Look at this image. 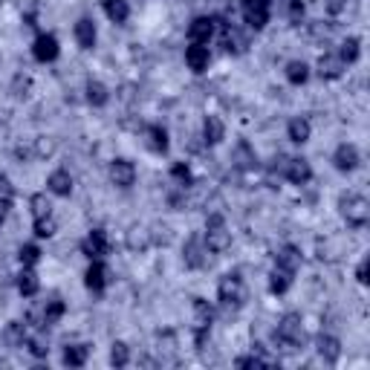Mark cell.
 Instances as JSON below:
<instances>
[{
	"label": "cell",
	"mask_w": 370,
	"mask_h": 370,
	"mask_svg": "<svg viewBox=\"0 0 370 370\" xmlns=\"http://www.w3.org/2000/svg\"><path fill=\"white\" fill-rule=\"evenodd\" d=\"M338 214L341 220L348 223L350 229H364L367 220H370V203L364 194H356V191H348L338 197Z\"/></svg>",
	"instance_id": "1"
},
{
	"label": "cell",
	"mask_w": 370,
	"mask_h": 370,
	"mask_svg": "<svg viewBox=\"0 0 370 370\" xmlns=\"http://www.w3.org/2000/svg\"><path fill=\"white\" fill-rule=\"evenodd\" d=\"M307 333H304V318L298 312H286L281 315V322L275 327V344H281L284 350H298L304 348Z\"/></svg>",
	"instance_id": "2"
},
{
	"label": "cell",
	"mask_w": 370,
	"mask_h": 370,
	"mask_svg": "<svg viewBox=\"0 0 370 370\" xmlns=\"http://www.w3.org/2000/svg\"><path fill=\"white\" fill-rule=\"evenodd\" d=\"M203 240H206V246H209V252H214V255L232 249V232L226 229V217H223V214H209Z\"/></svg>",
	"instance_id": "3"
},
{
	"label": "cell",
	"mask_w": 370,
	"mask_h": 370,
	"mask_svg": "<svg viewBox=\"0 0 370 370\" xmlns=\"http://www.w3.org/2000/svg\"><path fill=\"white\" fill-rule=\"evenodd\" d=\"M217 301L223 304V307H229V310H240L246 304V284H243V278L237 272H229V275L220 278V284H217Z\"/></svg>",
	"instance_id": "4"
},
{
	"label": "cell",
	"mask_w": 370,
	"mask_h": 370,
	"mask_svg": "<svg viewBox=\"0 0 370 370\" xmlns=\"http://www.w3.org/2000/svg\"><path fill=\"white\" fill-rule=\"evenodd\" d=\"M240 12L249 29H263L269 23V15H272V0H240Z\"/></svg>",
	"instance_id": "5"
},
{
	"label": "cell",
	"mask_w": 370,
	"mask_h": 370,
	"mask_svg": "<svg viewBox=\"0 0 370 370\" xmlns=\"http://www.w3.org/2000/svg\"><path fill=\"white\" fill-rule=\"evenodd\" d=\"M214 23L220 27V44H223V49L229 55H243L246 53V46H249V41H246V35L232 27V23H226L223 18H214Z\"/></svg>",
	"instance_id": "6"
},
{
	"label": "cell",
	"mask_w": 370,
	"mask_h": 370,
	"mask_svg": "<svg viewBox=\"0 0 370 370\" xmlns=\"http://www.w3.org/2000/svg\"><path fill=\"white\" fill-rule=\"evenodd\" d=\"M81 255L90 260H102L105 255H110V237L105 229H93L87 232V237L81 240Z\"/></svg>",
	"instance_id": "7"
},
{
	"label": "cell",
	"mask_w": 370,
	"mask_h": 370,
	"mask_svg": "<svg viewBox=\"0 0 370 370\" xmlns=\"http://www.w3.org/2000/svg\"><path fill=\"white\" fill-rule=\"evenodd\" d=\"M183 260L188 269H203L209 263V246L200 234H191L185 243H183Z\"/></svg>",
	"instance_id": "8"
},
{
	"label": "cell",
	"mask_w": 370,
	"mask_h": 370,
	"mask_svg": "<svg viewBox=\"0 0 370 370\" xmlns=\"http://www.w3.org/2000/svg\"><path fill=\"white\" fill-rule=\"evenodd\" d=\"M107 174H110V183L116 188H133V183H136V165L131 159H125V157H119V159L110 162Z\"/></svg>",
	"instance_id": "9"
},
{
	"label": "cell",
	"mask_w": 370,
	"mask_h": 370,
	"mask_svg": "<svg viewBox=\"0 0 370 370\" xmlns=\"http://www.w3.org/2000/svg\"><path fill=\"white\" fill-rule=\"evenodd\" d=\"M362 162V154H359V147L353 142H341L336 147V154H333V168L341 171V174H350V171H356Z\"/></svg>",
	"instance_id": "10"
},
{
	"label": "cell",
	"mask_w": 370,
	"mask_h": 370,
	"mask_svg": "<svg viewBox=\"0 0 370 370\" xmlns=\"http://www.w3.org/2000/svg\"><path fill=\"white\" fill-rule=\"evenodd\" d=\"M58 53H61V46H58V38H55L53 32H41V35L35 38V44H32V55H35V61H41V64L55 61Z\"/></svg>",
	"instance_id": "11"
},
{
	"label": "cell",
	"mask_w": 370,
	"mask_h": 370,
	"mask_svg": "<svg viewBox=\"0 0 370 370\" xmlns=\"http://www.w3.org/2000/svg\"><path fill=\"white\" fill-rule=\"evenodd\" d=\"M110 284V272H107V266L102 260H90L87 266V272H84V286L93 292V295H102Z\"/></svg>",
	"instance_id": "12"
},
{
	"label": "cell",
	"mask_w": 370,
	"mask_h": 370,
	"mask_svg": "<svg viewBox=\"0 0 370 370\" xmlns=\"http://www.w3.org/2000/svg\"><path fill=\"white\" fill-rule=\"evenodd\" d=\"M258 165H260V162H258L255 147L246 142V139H240V142L234 145V151H232V168L243 171V174H249V171H255Z\"/></svg>",
	"instance_id": "13"
},
{
	"label": "cell",
	"mask_w": 370,
	"mask_h": 370,
	"mask_svg": "<svg viewBox=\"0 0 370 370\" xmlns=\"http://www.w3.org/2000/svg\"><path fill=\"white\" fill-rule=\"evenodd\" d=\"M217 32V23L211 15H200V18H194L188 23V41L191 44H209Z\"/></svg>",
	"instance_id": "14"
},
{
	"label": "cell",
	"mask_w": 370,
	"mask_h": 370,
	"mask_svg": "<svg viewBox=\"0 0 370 370\" xmlns=\"http://www.w3.org/2000/svg\"><path fill=\"white\" fill-rule=\"evenodd\" d=\"M344 70H348V64H344L338 58V53H324L322 58H318L315 64V72H318V79H324V81H336L344 76Z\"/></svg>",
	"instance_id": "15"
},
{
	"label": "cell",
	"mask_w": 370,
	"mask_h": 370,
	"mask_svg": "<svg viewBox=\"0 0 370 370\" xmlns=\"http://www.w3.org/2000/svg\"><path fill=\"white\" fill-rule=\"evenodd\" d=\"M284 177L292 185H307L312 180V165L304 157H289L286 159V168H284Z\"/></svg>",
	"instance_id": "16"
},
{
	"label": "cell",
	"mask_w": 370,
	"mask_h": 370,
	"mask_svg": "<svg viewBox=\"0 0 370 370\" xmlns=\"http://www.w3.org/2000/svg\"><path fill=\"white\" fill-rule=\"evenodd\" d=\"M125 246L131 252H136V255H142V252H147L151 249V229L147 226H142V223H131L128 226V232H125Z\"/></svg>",
	"instance_id": "17"
},
{
	"label": "cell",
	"mask_w": 370,
	"mask_h": 370,
	"mask_svg": "<svg viewBox=\"0 0 370 370\" xmlns=\"http://www.w3.org/2000/svg\"><path fill=\"white\" fill-rule=\"evenodd\" d=\"M203 145L206 147H214V145H220L226 139V125H223V119L220 116H206L203 119Z\"/></svg>",
	"instance_id": "18"
},
{
	"label": "cell",
	"mask_w": 370,
	"mask_h": 370,
	"mask_svg": "<svg viewBox=\"0 0 370 370\" xmlns=\"http://www.w3.org/2000/svg\"><path fill=\"white\" fill-rule=\"evenodd\" d=\"M315 350H318V356H322L327 364H336L341 359V341L336 336H330V333H322V336L315 338Z\"/></svg>",
	"instance_id": "19"
},
{
	"label": "cell",
	"mask_w": 370,
	"mask_h": 370,
	"mask_svg": "<svg viewBox=\"0 0 370 370\" xmlns=\"http://www.w3.org/2000/svg\"><path fill=\"white\" fill-rule=\"evenodd\" d=\"M185 64H188V70H194V72H206L209 64H211L209 46H206V44H191V46L185 49Z\"/></svg>",
	"instance_id": "20"
},
{
	"label": "cell",
	"mask_w": 370,
	"mask_h": 370,
	"mask_svg": "<svg viewBox=\"0 0 370 370\" xmlns=\"http://www.w3.org/2000/svg\"><path fill=\"white\" fill-rule=\"evenodd\" d=\"M72 35H76V44H79L81 49H93V46H95V38H98L93 18H79L76 27H72Z\"/></svg>",
	"instance_id": "21"
},
{
	"label": "cell",
	"mask_w": 370,
	"mask_h": 370,
	"mask_svg": "<svg viewBox=\"0 0 370 370\" xmlns=\"http://www.w3.org/2000/svg\"><path fill=\"white\" fill-rule=\"evenodd\" d=\"M18 292L23 295V298H35L38 289H41V281H38V272H35V266H23L20 272H18Z\"/></svg>",
	"instance_id": "22"
},
{
	"label": "cell",
	"mask_w": 370,
	"mask_h": 370,
	"mask_svg": "<svg viewBox=\"0 0 370 370\" xmlns=\"http://www.w3.org/2000/svg\"><path fill=\"white\" fill-rule=\"evenodd\" d=\"M46 191L55 194V197H70L72 194V177H70V171L67 168L53 171V174H49V180H46Z\"/></svg>",
	"instance_id": "23"
},
{
	"label": "cell",
	"mask_w": 370,
	"mask_h": 370,
	"mask_svg": "<svg viewBox=\"0 0 370 370\" xmlns=\"http://www.w3.org/2000/svg\"><path fill=\"white\" fill-rule=\"evenodd\" d=\"M301 260H304L301 249H298V246H292V243L281 246L278 255H275V266H284V269H289V272H298V269H301Z\"/></svg>",
	"instance_id": "24"
},
{
	"label": "cell",
	"mask_w": 370,
	"mask_h": 370,
	"mask_svg": "<svg viewBox=\"0 0 370 370\" xmlns=\"http://www.w3.org/2000/svg\"><path fill=\"white\" fill-rule=\"evenodd\" d=\"M194 330H211L214 322V307L206 298H194Z\"/></svg>",
	"instance_id": "25"
},
{
	"label": "cell",
	"mask_w": 370,
	"mask_h": 370,
	"mask_svg": "<svg viewBox=\"0 0 370 370\" xmlns=\"http://www.w3.org/2000/svg\"><path fill=\"white\" fill-rule=\"evenodd\" d=\"M145 142H147V147H151L154 154H168V131L162 128V125H147L145 128Z\"/></svg>",
	"instance_id": "26"
},
{
	"label": "cell",
	"mask_w": 370,
	"mask_h": 370,
	"mask_svg": "<svg viewBox=\"0 0 370 370\" xmlns=\"http://www.w3.org/2000/svg\"><path fill=\"white\" fill-rule=\"evenodd\" d=\"M87 359H90V344H67L61 353V362L67 367H84Z\"/></svg>",
	"instance_id": "27"
},
{
	"label": "cell",
	"mask_w": 370,
	"mask_h": 370,
	"mask_svg": "<svg viewBox=\"0 0 370 370\" xmlns=\"http://www.w3.org/2000/svg\"><path fill=\"white\" fill-rule=\"evenodd\" d=\"M84 98H87V105H93V107H105L110 102V90H107V84L90 79L87 87H84Z\"/></svg>",
	"instance_id": "28"
},
{
	"label": "cell",
	"mask_w": 370,
	"mask_h": 370,
	"mask_svg": "<svg viewBox=\"0 0 370 370\" xmlns=\"http://www.w3.org/2000/svg\"><path fill=\"white\" fill-rule=\"evenodd\" d=\"M286 133H289V142H295V145H304V142H310V136H312V125H310V119H304V116H295V119L289 121Z\"/></svg>",
	"instance_id": "29"
},
{
	"label": "cell",
	"mask_w": 370,
	"mask_h": 370,
	"mask_svg": "<svg viewBox=\"0 0 370 370\" xmlns=\"http://www.w3.org/2000/svg\"><path fill=\"white\" fill-rule=\"evenodd\" d=\"M292 278H295V272H289V269H284V266H275L272 272H269V292L284 295L292 286Z\"/></svg>",
	"instance_id": "30"
},
{
	"label": "cell",
	"mask_w": 370,
	"mask_h": 370,
	"mask_svg": "<svg viewBox=\"0 0 370 370\" xmlns=\"http://www.w3.org/2000/svg\"><path fill=\"white\" fill-rule=\"evenodd\" d=\"M27 338H29V333H27V324L23 322H9L6 324V330H4V341L9 344V348H27Z\"/></svg>",
	"instance_id": "31"
},
{
	"label": "cell",
	"mask_w": 370,
	"mask_h": 370,
	"mask_svg": "<svg viewBox=\"0 0 370 370\" xmlns=\"http://www.w3.org/2000/svg\"><path fill=\"white\" fill-rule=\"evenodd\" d=\"M64 312H67V304L58 298V295H53L49 301H44V327L58 324L61 318H64Z\"/></svg>",
	"instance_id": "32"
},
{
	"label": "cell",
	"mask_w": 370,
	"mask_h": 370,
	"mask_svg": "<svg viewBox=\"0 0 370 370\" xmlns=\"http://www.w3.org/2000/svg\"><path fill=\"white\" fill-rule=\"evenodd\" d=\"M55 151H58L55 136H35L32 139V154H35V159H53Z\"/></svg>",
	"instance_id": "33"
},
{
	"label": "cell",
	"mask_w": 370,
	"mask_h": 370,
	"mask_svg": "<svg viewBox=\"0 0 370 370\" xmlns=\"http://www.w3.org/2000/svg\"><path fill=\"white\" fill-rule=\"evenodd\" d=\"M105 15L110 18V23H125L131 18L128 0H105Z\"/></svg>",
	"instance_id": "34"
},
{
	"label": "cell",
	"mask_w": 370,
	"mask_h": 370,
	"mask_svg": "<svg viewBox=\"0 0 370 370\" xmlns=\"http://www.w3.org/2000/svg\"><path fill=\"white\" fill-rule=\"evenodd\" d=\"M359 55H362V41L353 38V35H350V38H344L341 46H338V58H341L344 64H356Z\"/></svg>",
	"instance_id": "35"
},
{
	"label": "cell",
	"mask_w": 370,
	"mask_h": 370,
	"mask_svg": "<svg viewBox=\"0 0 370 370\" xmlns=\"http://www.w3.org/2000/svg\"><path fill=\"white\" fill-rule=\"evenodd\" d=\"M171 183H174V188H191L194 185V174H191V168L185 162H174L171 165Z\"/></svg>",
	"instance_id": "36"
},
{
	"label": "cell",
	"mask_w": 370,
	"mask_h": 370,
	"mask_svg": "<svg viewBox=\"0 0 370 370\" xmlns=\"http://www.w3.org/2000/svg\"><path fill=\"white\" fill-rule=\"evenodd\" d=\"M32 232L38 240H49L55 232H58V220L53 214H46V217H35V223H32Z\"/></svg>",
	"instance_id": "37"
},
{
	"label": "cell",
	"mask_w": 370,
	"mask_h": 370,
	"mask_svg": "<svg viewBox=\"0 0 370 370\" xmlns=\"http://www.w3.org/2000/svg\"><path fill=\"white\" fill-rule=\"evenodd\" d=\"M284 72H286V81L295 84V87H298V84H307V79H310V67H307L304 61H298V58L289 61Z\"/></svg>",
	"instance_id": "38"
},
{
	"label": "cell",
	"mask_w": 370,
	"mask_h": 370,
	"mask_svg": "<svg viewBox=\"0 0 370 370\" xmlns=\"http://www.w3.org/2000/svg\"><path fill=\"white\" fill-rule=\"evenodd\" d=\"M341 258V243L336 237H324V240H318V260H338Z\"/></svg>",
	"instance_id": "39"
},
{
	"label": "cell",
	"mask_w": 370,
	"mask_h": 370,
	"mask_svg": "<svg viewBox=\"0 0 370 370\" xmlns=\"http://www.w3.org/2000/svg\"><path fill=\"white\" fill-rule=\"evenodd\" d=\"M110 364H113V367L131 364V348H128L125 341H113V344H110Z\"/></svg>",
	"instance_id": "40"
},
{
	"label": "cell",
	"mask_w": 370,
	"mask_h": 370,
	"mask_svg": "<svg viewBox=\"0 0 370 370\" xmlns=\"http://www.w3.org/2000/svg\"><path fill=\"white\" fill-rule=\"evenodd\" d=\"M18 260H20V266H35L41 260V246L38 243H23L18 249Z\"/></svg>",
	"instance_id": "41"
},
{
	"label": "cell",
	"mask_w": 370,
	"mask_h": 370,
	"mask_svg": "<svg viewBox=\"0 0 370 370\" xmlns=\"http://www.w3.org/2000/svg\"><path fill=\"white\" fill-rule=\"evenodd\" d=\"M284 9H286V20L292 23V27H301V23H304V15H307V6L301 4V0H286Z\"/></svg>",
	"instance_id": "42"
},
{
	"label": "cell",
	"mask_w": 370,
	"mask_h": 370,
	"mask_svg": "<svg viewBox=\"0 0 370 370\" xmlns=\"http://www.w3.org/2000/svg\"><path fill=\"white\" fill-rule=\"evenodd\" d=\"M29 211H32V217H46V214H53V203H49L46 194H32L29 197Z\"/></svg>",
	"instance_id": "43"
},
{
	"label": "cell",
	"mask_w": 370,
	"mask_h": 370,
	"mask_svg": "<svg viewBox=\"0 0 370 370\" xmlns=\"http://www.w3.org/2000/svg\"><path fill=\"white\" fill-rule=\"evenodd\" d=\"M27 350L32 359H46L49 356V341L44 336H29L27 338Z\"/></svg>",
	"instance_id": "44"
},
{
	"label": "cell",
	"mask_w": 370,
	"mask_h": 370,
	"mask_svg": "<svg viewBox=\"0 0 370 370\" xmlns=\"http://www.w3.org/2000/svg\"><path fill=\"white\" fill-rule=\"evenodd\" d=\"M147 229H151V243L154 246H168L171 243V226L162 223V220H157V223H151Z\"/></svg>",
	"instance_id": "45"
},
{
	"label": "cell",
	"mask_w": 370,
	"mask_h": 370,
	"mask_svg": "<svg viewBox=\"0 0 370 370\" xmlns=\"http://www.w3.org/2000/svg\"><path fill=\"white\" fill-rule=\"evenodd\" d=\"M32 90V76H27V72H18V76L12 79V95L15 98H27Z\"/></svg>",
	"instance_id": "46"
},
{
	"label": "cell",
	"mask_w": 370,
	"mask_h": 370,
	"mask_svg": "<svg viewBox=\"0 0 370 370\" xmlns=\"http://www.w3.org/2000/svg\"><path fill=\"white\" fill-rule=\"evenodd\" d=\"M310 35L315 38V41H322V44H327L330 38H333V23H324V20H315L312 27H310Z\"/></svg>",
	"instance_id": "47"
},
{
	"label": "cell",
	"mask_w": 370,
	"mask_h": 370,
	"mask_svg": "<svg viewBox=\"0 0 370 370\" xmlns=\"http://www.w3.org/2000/svg\"><path fill=\"white\" fill-rule=\"evenodd\" d=\"M12 200H15V185H12V180H9V177L0 174V206L12 209Z\"/></svg>",
	"instance_id": "48"
},
{
	"label": "cell",
	"mask_w": 370,
	"mask_h": 370,
	"mask_svg": "<svg viewBox=\"0 0 370 370\" xmlns=\"http://www.w3.org/2000/svg\"><path fill=\"white\" fill-rule=\"evenodd\" d=\"M324 9L330 15H341L344 9H348V0H324Z\"/></svg>",
	"instance_id": "49"
},
{
	"label": "cell",
	"mask_w": 370,
	"mask_h": 370,
	"mask_svg": "<svg viewBox=\"0 0 370 370\" xmlns=\"http://www.w3.org/2000/svg\"><path fill=\"white\" fill-rule=\"evenodd\" d=\"M356 281H359V284H367V258H362V263H359V269H356Z\"/></svg>",
	"instance_id": "50"
},
{
	"label": "cell",
	"mask_w": 370,
	"mask_h": 370,
	"mask_svg": "<svg viewBox=\"0 0 370 370\" xmlns=\"http://www.w3.org/2000/svg\"><path fill=\"white\" fill-rule=\"evenodd\" d=\"M131 98H133V87L125 84V87H121V102H131Z\"/></svg>",
	"instance_id": "51"
},
{
	"label": "cell",
	"mask_w": 370,
	"mask_h": 370,
	"mask_svg": "<svg viewBox=\"0 0 370 370\" xmlns=\"http://www.w3.org/2000/svg\"><path fill=\"white\" fill-rule=\"evenodd\" d=\"M6 211H9L6 206H0V229H4V223H6Z\"/></svg>",
	"instance_id": "52"
}]
</instances>
